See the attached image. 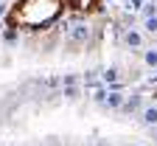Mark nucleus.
<instances>
[{"label":"nucleus","mask_w":157,"mask_h":146,"mask_svg":"<svg viewBox=\"0 0 157 146\" xmlns=\"http://www.w3.org/2000/svg\"><path fill=\"white\" fill-rule=\"evenodd\" d=\"M62 11L65 0H17L6 14V23L17 31H39L53 26Z\"/></svg>","instance_id":"1"},{"label":"nucleus","mask_w":157,"mask_h":146,"mask_svg":"<svg viewBox=\"0 0 157 146\" xmlns=\"http://www.w3.org/2000/svg\"><path fill=\"white\" fill-rule=\"evenodd\" d=\"M65 6L82 11V14H90V11H98V6H101V0H65Z\"/></svg>","instance_id":"2"}]
</instances>
